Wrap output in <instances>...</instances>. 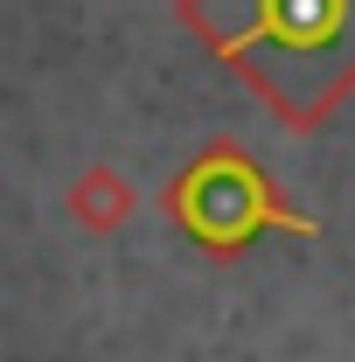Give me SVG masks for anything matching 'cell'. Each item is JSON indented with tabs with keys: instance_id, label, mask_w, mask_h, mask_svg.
I'll return each mask as SVG.
<instances>
[{
	"instance_id": "obj_2",
	"label": "cell",
	"mask_w": 355,
	"mask_h": 362,
	"mask_svg": "<svg viewBox=\"0 0 355 362\" xmlns=\"http://www.w3.org/2000/svg\"><path fill=\"white\" fill-rule=\"evenodd\" d=\"M168 209H175L202 244H244L251 230H265V223L313 230L307 216H286V209L272 202L265 175H258L244 153H209V160H195V168L181 175V188L168 195Z\"/></svg>"
},
{
	"instance_id": "obj_1",
	"label": "cell",
	"mask_w": 355,
	"mask_h": 362,
	"mask_svg": "<svg viewBox=\"0 0 355 362\" xmlns=\"http://www.w3.org/2000/svg\"><path fill=\"white\" fill-rule=\"evenodd\" d=\"M188 21L300 126L355 84V0H188Z\"/></svg>"
}]
</instances>
